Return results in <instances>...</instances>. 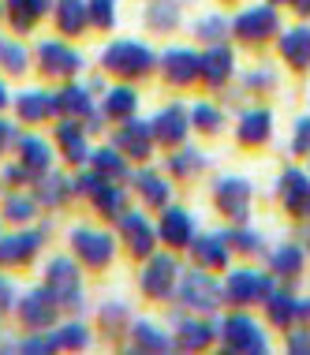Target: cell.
Listing matches in <instances>:
<instances>
[{
  "label": "cell",
  "mask_w": 310,
  "mask_h": 355,
  "mask_svg": "<svg viewBox=\"0 0 310 355\" xmlns=\"http://www.w3.org/2000/svg\"><path fill=\"white\" fill-rule=\"evenodd\" d=\"M105 68L120 75H142L153 68V53L142 42H112L105 49Z\"/></svg>",
  "instance_id": "6da1fadb"
},
{
  "label": "cell",
  "mask_w": 310,
  "mask_h": 355,
  "mask_svg": "<svg viewBox=\"0 0 310 355\" xmlns=\"http://www.w3.org/2000/svg\"><path fill=\"white\" fill-rule=\"evenodd\" d=\"M71 247L90 266H105L112 258V239L105 232H94V228H75V232H71Z\"/></svg>",
  "instance_id": "7a4b0ae2"
},
{
  "label": "cell",
  "mask_w": 310,
  "mask_h": 355,
  "mask_svg": "<svg viewBox=\"0 0 310 355\" xmlns=\"http://www.w3.org/2000/svg\"><path fill=\"white\" fill-rule=\"evenodd\" d=\"M37 60H42V68L49 75H67V71H79V56L71 49H64L60 42H45L37 45Z\"/></svg>",
  "instance_id": "3957f363"
},
{
  "label": "cell",
  "mask_w": 310,
  "mask_h": 355,
  "mask_svg": "<svg viewBox=\"0 0 310 355\" xmlns=\"http://www.w3.org/2000/svg\"><path fill=\"white\" fill-rule=\"evenodd\" d=\"M161 64H164V75H169L172 83H191L202 68V60L191 49H169L161 56Z\"/></svg>",
  "instance_id": "277c9868"
},
{
  "label": "cell",
  "mask_w": 310,
  "mask_h": 355,
  "mask_svg": "<svg viewBox=\"0 0 310 355\" xmlns=\"http://www.w3.org/2000/svg\"><path fill=\"white\" fill-rule=\"evenodd\" d=\"M49 284L60 295V303H71V295H79V270L67 258H53L49 262Z\"/></svg>",
  "instance_id": "5b68a950"
},
{
  "label": "cell",
  "mask_w": 310,
  "mask_h": 355,
  "mask_svg": "<svg viewBox=\"0 0 310 355\" xmlns=\"http://www.w3.org/2000/svg\"><path fill=\"white\" fill-rule=\"evenodd\" d=\"M172 277H176V262H172L169 254L153 258L146 266V277H142V288H146L150 295H164L172 288Z\"/></svg>",
  "instance_id": "8992f818"
},
{
  "label": "cell",
  "mask_w": 310,
  "mask_h": 355,
  "mask_svg": "<svg viewBox=\"0 0 310 355\" xmlns=\"http://www.w3.org/2000/svg\"><path fill=\"white\" fill-rule=\"evenodd\" d=\"M183 131H187V112H183L180 105H169V109L157 112V120H153V135L161 142H180Z\"/></svg>",
  "instance_id": "52a82bcc"
},
{
  "label": "cell",
  "mask_w": 310,
  "mask_h": 355,
  "mask_svg": "<svg viewBox=\"0 0 310 355\" xmlns=\"http://www.w3.org/2000/svg\"><path fill=\"white\" fill-rule=\"evenodd\" d=\"M191 228H195V220L183 214V209H169V214L161 217V239L172 243V247L191 243Z\"/></svg>",
  "instance_id": "ba28073f"
},
{
  "label": "cell",
  "mask_w": 310,
  "mask_h": 355,
  "mask_svg": "<svg viewBox=\"0 0 310 355\" xmlns=\"http://www.w3.org/2000/svg\"><path fill=\"white\" fill-rule=\"evenodd\" d=\"M183 295H187V303L198 306V311H213V300H217V284H213L209 277H202V273H191L187 281H183Z\"/></svg>",
  "instance_id": "9c48e42d"
},
{
  "label": "cell",
  "mask_w": 310,
  "mask_h": 355,
  "mask_svg": "<svg viewBox=\"0 0 310 355\" xmlns=\"http://www.w3.org/2000/svg\"><path fill=\"white\" fill-rule=\"evenodd\" d=\"M15 105H19V112H23V120H45V116H53V112L60 109L53 94H37V90L19 94Z\"/></svg>",
  "instance_id": "30bf717a"
},
{
  "label": "cell",
  "mask_w": 310,
  "mask_h": 355,
  "mask_svg": "<svg viewBox=\"0 0 310 355\" xmlns=\"http://www.w3.org/2000/svg\"><path fill=\"white\" fill-rule=\"evenodd\" d=\"M37 243H42V236H34V232H19V236L0 239V262H26Z\"/></svg>",
  "instance_id": "8fae6325"
},
{
  "label": "cell",
  "mask_w": 310,
  "mask_h": 355,
  "mask_svg": "<svg viewBox=\"0 0 310 355\" xmlns=\"http://www.w3.org/2000/svg\"><path fill=\"white\" fill-rule=\"evenodd\" d=\"M123 236H128L135 254H150L153 247V228L142 220V214H123Z\"/></svg>",
  "instance_id": "7c38bea8"
},
{
  "label": "cell",
  "mask_w": 310,
  "mask_h": 355,
  "mask_svg": "<svg viewBox=\"0 0 310 355\" xmlns=\"http://www.w3.org/2000/svg\"><path fill=\"white\" fill-rule=\"evenodd\" d=\"M53 314H56V306H53V295L49 292H31L26 295V303H23V322L26 325H49L53 322Z\"/></svg>",
  "instance_id": "4fadbf2b"
},
{
  "label": "cell",
  "mask_w": 310,
  "mask_h": 355,
  "mask_svg": "<svg viewBox=\"0 0 310 355\" xmlns=\"http://www.w3.org/2000/svg\"><path fill=\"white\" fill-rule=\"evenodd\" d=\"M225 337H228V344L232 348H261V333L250 325L247 318H232L228 325H225Z\"/></svg>",
  "instance_id": "5bb4252c"
},
{
  "label": "cell",
  "mask_w": 310,
  "mask_h": 355,
  "mask_svg": "<svg viewBox=\"0 0 310 355\" xmlns=\"http://www.w3.org/2000/svg\"><path fill=\"white\" fill-rule=\"evenodd\" d=\"M120 146L131 153V157H146L150 153V131L146 123H128V128L120 131Z\"/></svg>",
  "instance_id": "9a60e30c"
},
{
  "label": "cell",
  "mask_w": 310,
  "mask_h": 355,
  "mask_svg": "<svg viewBox=\"0 0 310 355\" xmlns=\"http://www.w3.org/2000/svg\"><path fill=\"white\" fill-rule=\"evenodd\" d=\"M86 12L90 8L83 4V0H60V12H56V19H60V31H83L86 26Z\"/></svg>",
  "instance_id": "2e32d148"
},
{
  "label": "cell",
  "mask_w": 310,
  "mask_h": 355,
  "mask_svg": "<svg viewBox=\"0 0 310 355\" xmlns=\"http://www.w3.org/2000/svg\"><path fill=\"white\" fill-rule=\"evenodd\" d=\"M8 8H12L15 26H19V31H26V26H31L34 19L49 8V0H8Z\"/></svg>",
  "instance_id": "e0dca14e"
},
{
  "label": "cell",
  "mask_w": 310,
  "mask_h": 355,
  "mask_svg": "<svg viewBox=\"0 0 310 355\" xmlns=\"http://www.w3.org/2000/svg\"><path fill=\"white\" fill-rule=\"evenodd\" d=\"M23 161L31 168H49V146L42 139H23Z\"/></svg>",
  "instance_id": "ac0fdd59"
},
{
  "label": "cell",
  "mask_w": 310,
  "mask_h": 355,
  "mask_svg": "<svg viewBox=\"0 0 310 355\" xmlns=\"http://www.w3.org/2000/svg\"><path fill=\"white\" fill-rule=\"evenodd\" d=\"M266 26H273V15L266 12V8H258V12H247L243 19H239V34H247V37H258Z\"/></svg>",
  "instance_id": "d6986e66"
},
{
  "label": "cell",
  "mask_w": 310,
  "mask_h": 355,
  "mask_svg": "<svg viewBox=\"0 0 310 355\" xmlns=\"http://www.w3.org/2000/svg\"><path fill=\"white\" fill-rule=\"evenodd\" d=\"M105 109H109L112 116H128V112L135 109V90H128V86L112 90V94H109V101H105Z\"/></svg>",
  "instance_id": "ffe728a7"
},
{
  "label": "cell",
  "mask_w": 310,
  "mask_h": 355,
  "mask_svg": "<svg viewBox=\"0 0 310 355\" xmlns=\"http://www.w3.org/2000/svg\"><path fill=\"white\" fill-rule=\"evenodd\" d=\"M202 64H206V75H209L213 83H217V79H225V75H228V68H232V56H228V49H221V53H209Z\"/></svg>",
  "instance_id": "44dd1931"
},
{
  "label": "cell",
  "mask_w": 310,
  "mask_h": 355,
  "mask_svg": "<svg viewBox=\"0 0 310 355\" xmlns=\"http://www.w3.org/2000/svg\"><path fill=\"white\" fill-rule=\"evenodd\" d=\"M139 184H142V195L150 198L153 206H161V202H169V187L161 184L157 176H139Z\"/></svg>",
  "instance_id": "7402d4cb"
},
{
  "label": "cell",
  "mask_w": 310,
  "mask_h": 355,
  "mask_svg": "<svg viewBox=\"0 0 310 355\" xmlns=\"http://www.w3.org/2000/svg\"><path fill=\"white\" fill-rule=\"evenodd\" d=\"M135 337H139L142 348H169V340H164V333H157L153 325H139L135 329Z\"/></svg>",
  "instance_id": "603a6c76"
},
{
  "label": "cell",
  "mask_w": 310,
  "mask_h": 355,
  "mask_svg": "<svg viewBox=\"0 0 310 355\" xmlns=\"http://www.w3.org/2000/svg\"><path fill=\"white\" fill-rule=\"evenodd\" d=\"M0 56H4V64H8V68H12V71H26V53L23 49H19V45H0Z\"/></svg>",
  "instance_id": "cb8c5ba5"
},
{
  "label": "cell",
  "mask_w": 310,
  "mask_h": 355,
  "mask_svg": "<svg viewBox=\"0 0 310 355\" xmlns=\"http://www.w3.org/2000/svg\"><path fill=\"white\" fill-rule=\"evenodd\" d=\"M8 217H12V220H31L34 217V202H31V198H8Z\"/></svg>",
  "instance_id": "d4e9b609"
},
{
  "label": "cell",
  "mask_w": 310,
  "mask_h": 355,
  "mask_svg": "<svg viewBox=\"0 0 310 355\" xmlns=\"http://www.w3.org/2000/svg\"><path fill=\"white\" fill-rule=\"evenodd\" d=\"M266 123H269V116H266V112H255V116H243V139H261V135H266Z\"/></svg>",
  "instance_id": "484cf974"
},
{
  "label": "cell",
  "mask_w": 310,
  "mask_h": 355,
  "mask_svg": "<svg viewBox=\"0 0 310 355\" xmlns=\"http://www.w3.org/2000/svg\"><path fill=\"white\" fill-rule=\"evenodd\" d=\"M112 4L116 0H90V15L98 26H112Z\"/></svg>",
  "instance_id": "4316f807"
},
{
  "label": "cell",
  "mask_w": 310,
  "mask_h": 355,
  "mask_svg": "<svg viewBox=\"0 0 310 355\" xmlns=\"http://www.w3.org/2000/svg\"><path fill=\"white\" fill-rule=\"evenodd\" d=\"M191 116H195V123H198L202 131H217V123H221V116L209 109V105H198V109L191 112Z\"/></svg>",
  "instance_id": "83f0119b"
},
{
  "label": "cell",
  "mask_w": 310,
  "mask_h": 355,
  "mask_svg": "<svg viewBox=\"0 0 310 355\" xmlns=\"http://www.w3.org/2000/svg\"><path fill=\"white\" fill-rule=\"evenodd\" d=\"M98 168H101V172H109V176H120V172H123V161H120V153H112V150L98 153Z\"/></svg>",
  "instance_id": "f1b7e54d"
},
{
  "label": "cell",
  "mask_w": 310,
  "mask_h": 355,
  "mask_svg": "<svg viewBox=\"0 0 310 355\" xmlns=\"http://www.w3.org/2000/svg\"><path fill=\"white\" fill-rule=\"evenodd\" d=\"M198 254H202V262H209V266H221V262H225V251H217V239H202V243H198Z\"/></svg>",
  "instance_id": "f546056e"
},
{
  "label": "cell",
  "mask_w": 310,
  "mask_h": 355,
  "mask_svg": "<svg viewBox=\"0 0 310 355\" xmlns=\"http://www.w3.org/2000/svg\"><path fill=\"white\" fill-rule=\"evenodd\" d=\"M206 337H209L206 325H183V340L187 344H206Z\"/></svg>",
  "instance_id": "4dcf8cb0"
},
{
  "label": "cell",
  "mask_w": 310,
  "mask_h": 355,
  "mask_svg": "<svg viewBox=\"0 0 310 355\" xmlns=\"http://www.w3.org/2000/svg\"><path fill=\"white\" fill-rule=\"evenodd\" d=\"M198 34L206 37V42H213L217 34H225V19H206V23L198 26Z\"/></svg>",
  "instance_id": "1f68e13d"
},
{
  "label": "cell",
  "mask_w": 310,
  "mask_h": 355,
  "mask_svg": "<svg viewBox=\"0 0 310 355\" xmlns=\"http://www.w3.org/2000/svg\"><path fill=\"white\" fill-rule=\"evenodd\" d=\"M8 139H12V128H8L4 120H0V150H4V142H8Z\"/></svg>",
  "instance_id": "d6a6232c"
},
{
  "label": "cell",
  "mask_w": 310,
  "mask_h": 355,
  "mask_svg": "<svg viewBox=\"0 0 310 355\" xmlns=\"http://www.w3.org/2000/svg\"><path fill=\"white\" fill-rule=\"evenodd\" d=\"M0 105H8V90H4V86H0Z\"/></svg>",
  "instance_id": "836d02e7"
}]
</instances>
